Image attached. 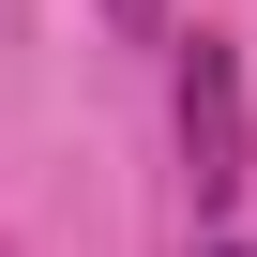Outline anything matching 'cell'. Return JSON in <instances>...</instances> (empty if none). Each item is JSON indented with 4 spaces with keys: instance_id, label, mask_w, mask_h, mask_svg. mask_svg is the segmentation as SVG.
Listing matches in <instances>:
<instances>
[{
    "instance_id": "cell-1",
    "label": "cell",
    "mask_w": 257,
    "mask_h": 257,
    "mask_svg": "<svg viewBox=\"0 0 257 257\" xmlns=\"http://www.w3.org/2000/svg\"><path fill=\"white\" fill-rule=\"evenodd\" d=\"M182 182H197V212H227L257 182V106H242V46L227 31L182 46Z\"/></svg>"
},
{
    "instance_id": "cell-2",
    "label": "cell",
    "mask_w": 257,
    "mask_h": 257,
    "mask_svg": "<svg viewBox=\"0 0 257 257\" xmlns=\"http://www.w3.org/2000/svg\"><path fill=\"white\" fill-rule=\"evenodd\" d=\"M106 31H137V46H152V31H167V0H106Z\"/></svg>"
},
{
    "instance_id": "cell-3",
    "label": "cell",
    "mask_w": 257,
    "mask_h": 257,
    "mask_svg": "<svg viewBox=\"0 0 257 257\" xmlns=\"http://www.w3.org/2000/svg\"><path fill=\"white\" fill-rule=\"evenodd\" d=\"M212 257H242V242H212Z\"/></svg>"
}]
</instances>
